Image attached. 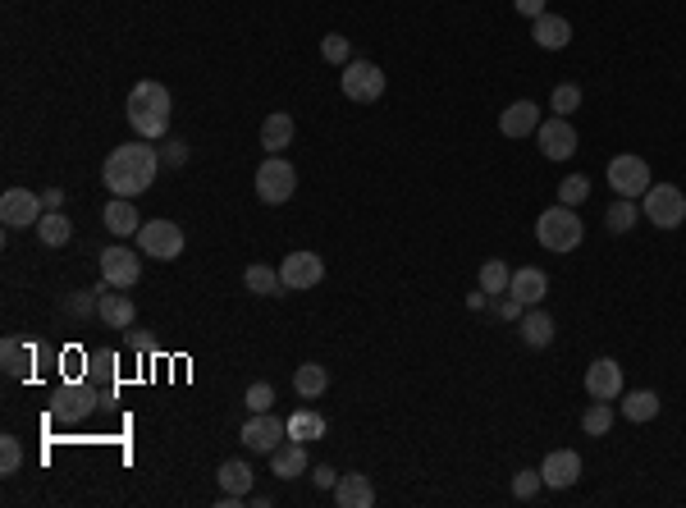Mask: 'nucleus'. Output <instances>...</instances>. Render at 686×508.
Masks as SVG:
<instances>
[{"instance_id": "f257e3e1", "label": "nucleus", "mask_w": 686, "mask_h": 508, "mask_svg": "<svg viewBox=\"0 0 686 508\" xmlns=\"http://www.w3.org/2000/svg\"><path fill=\"white\" fill-rule=\"evenodd\" d=\"M156 170H161V156L156 147H147V138L124 142L106 156L101 165V184L110 188L115 197H142L151 184H156Z\"/></svg>"}, {"instance_id": "f03ea898", "label": "nucleus", "mask_w": 686, "mask_h": 508, "mask_svg": "<svg viewBox=\"0 0 686 508\" xmlns=\"http://www.w3.org/2000/svg\"><path fill=\"white\" fill-rule=\"evenodd\" d=\"M170 110H174L170 87L156 83V78H142V83L129 92V124H133V133L147 138V142L170 133Z\"/></svg>"}, {"instance_id": "7ed1b4c3", "label": "nucleus", "mask_w": 686, "mask_h": 508, "mask_svg": "<svg viewBox=\"0 0 686 508\" xmlns=\"http://www.w3.org/2000/svg\"><path fill=\"white\" fill-rule=\"evenodd\" d=\"M536 238H540V248L545 252H577L581 248V238H586V225H581L577 216V206H549V211H540L536 220Z\"/></svg>"}, {"instance_id": "20e7f679", "label": "nucleus", "mask_w": 686, "mask_h": 508, "mask_svg": "<svg viewBox=\"0 0 686 508\" xmlns=\"http://www.w3.org/2000/svg\"><path fill=\"white\" fill-rule=\"evenodd\" d=\"M641 216L654 229H677L686 220V193L677 184H650L641 197Z\"/></svg>"}, {"instance_id": "39448f33", "label": "nucleus", "mask_w": 686, "mask_h": 508, "mask_svg": "<svg viewBox=\"0 0 686 508\" xmlns=\"http://www.w3.org/2000/svg\"><path fill=\"white\" fill-rule=\"evenodd\" d=\"M298 193V170L284 156H266V165L257 170V197L266 206H284Z\"/></svg>"}, {"instance_id": "423d86ee", "label": "nucleus", "mask_w": 686, "mask_h": 508, "mask_svg": "<svg viewBox=\"0 0 686 508\" xmlns=\"http://www.w3.org/2000/svg\"><path fill=\"white\" fill-rule=\"evenodd\" d=\"M339 87H343V97L348 101H380L385 97V69L371 65V60H348L339 74Z\"/></svg>"}, {"instance_id": "0eeeda50", "label": "nucleus", "mask_w": 686, "mask_h": 508, "mask_svg": "<svg viewBox=\"0 0 686 508\" xmlns=\"http://www.w3.org/2000/svg\"><path fill=\"white\" fill-rule=\"evenodd\" d=\"M183 229L174 225V220H147V225L138 229V248H142V257H151V261H174V257H183Z\"/></svg>"}, {"instance_id": "6e6552de", "label": "nucleus", "mask_w": 686, "mask_h": 508, "mask_svg": "<svg viewBox=\"0 0 686 508\" xmlns=\"http://www.w3.org/2000/svg\"><path fill=\"white\" fill-rule=\"evenodd\" d=\"M238 440L247 444V454H275L279 444L289 440V422H279L275 412H252V417H247L243 422V435H238Z\"/></svg>"}, {"instance_id": "1a4fd4ad", "label": "nucleus", "mask_w": 686, "mask_h": 508, "mask_svg": "<svg viewBox=\"0 0 686 508\" xmlns=\"http://www.w3.org/2000/svg\"><path fill=\"white\" fill-rule=\"evenodd\" d=\"M325 280V261L316 257V252H289L284 257V266H279V284H284V293H307L316 289V284Z\"/></svg>"}, {"instance_id": "9d476101", "label": "nucleus", "mask_w": 686, "mask_h": 508, "mask_svg": "<svg viewBox=\"0 0 686 508\" xmlns=\"http://www.w3.org/2000/svg\"><path fill=\"white\" fill-rule=\"evenodd\" d=\"M609 188L618 197H645V188H650V165L641 161L636 152H622V156H613L609 161Z\"/></svg>"}, {"instance_id": "9b49d317", "label": "nucleus", "mask_w": 686, "mask_h": 508, "mask_svg": "<svg viewBox=\"0 0 686 508\" xmlns=\"http://www.w3.org/2000/svg\"><path fill=\"white\" fill-rule=\"evenodd\" d=\"M101 280H106L110 289H138V280H142V257L133 248H124V243L106 248V252H101Z\"/></svg>"}, {"instance_id": "f8f14e48", "label": "nucleus", "mask_w": 686, "mask_h": 508, "mask_svg": "<svg viewBox=\"0 0 686 508\" xmlns=\"http://www.w3.org/2000/svg\"><path fill=\"white\" fill-rule=\"evenodd\" d=\"M536 142H540V152H545L549 161H568V156H577V129H572L568 115L540 119Z\"/></svg>"}, {"instance_id": "ddd939ff", "label": "nucleus", "mask_w": 686, "mask_h": 508, "mask_svg": "<svg viewBox=\"0 0 686 508\" xmlns=\"http://www.w3.org/2000/svg\"><path fill=\"white\" fill-rule=\"evenodd\" d=\"M42 216H46V202L33 193V188H5V197H0V220L10 229L37 225Z\"/></svg>"}, {"instance_id": "4468645a", "label": "nucleus", "mask_w": 686, "mask_h": 508, "mask_svg": "<svg viewBox=\"0 0 686 508\" xmlns=\"http://www.w3.org/2000/svg\"><path fill=\"white\" fill-rule=\"evenodd\" d=\"M622 367L613 362V357H595L586 367V394L590 399H600V403H618L622 399Z\"/></svg>"}, {"instance_id": "2eb2a0df", "label": "nucleus", "mask_w": 686, "mask_h": 508, "mask_svg": "<svg viewBox=\"0 0 686 508\" xmlns=\"http://www.w3.org/2000/svg\"><path fill=\"white\" fill-rule=\"evenodd\" d=\"M97 316L110 325V330H133V321H138V307H133V298L124 289H110V284L101 280V289H97Z\"/></svg>"}, {"instance_id": "dca6fc26", "label": "nucleus", "mask_w": 686, "mask_h": 508, "mask_svg": "<svg viewBox=\"0 0 686 508\" xmlns=\"http://www.w3.org/2000/svg\"><path fill=\"white\" fill-rule=\"evenodd\" d=\"M540 476H545L549 490H568L581 481V454L577 449H549L545 463H540Z\"/></svg>"}, {"instance_id": "f3484780", "label": "nucleus", "mask_w": 686, "mask_h": 508, "mask_svg": "<svg viewBox=\"0 0 686 508\" xmlns=\"http://www.w3.org/2000/svg\"><path fill=\"white\" fill-rule=\"evenodd\" d=\"M531 42L540 46V51H563V46L572 42V23L563 19V14H540V19H531Z\"/></svg>"}, {"instance_id": "a211bd4d", "label": "nucleus", "mask_w": 686, "mask_h": 508, "mask_svg": "<svg viewBox=\"0 0 686 508\" xmlns=\"http://www.w3.org/2000/svg\"><path fill=\"white\" fill-rule=\"evenodd\" d=\"M540 129V106L536 101H513V106L499 115V133L504 138H531Z\"/></svg>"}, {"instance_id": "6ab92c4d", "label": "nucleus", "mask_w": 686, "mask_h": 508, "mask_svg": "<svg viewBox=\"0 0 686 508\" xmlns=\"http://www.w3.org/2000/svg\"><path fill=\"white\" fill-rule=\"evenodd\" d=\"M55 417H60V422H83L87 412H92V403H97V394L87 390V385H65V390H55Z\"/></svg>"}, {"instance_id": "aec40b11", "label": "nucleus", "mask_w": 686, "mask_h": 508, "mask_svg": "<svg viewBox=\"0 0 686 508\" xmlns=\"http://www.w3.org/2000/svg\"><path fill=\"white\" fill-rule=\"evenodd\" d=\"M508 293H517L522 307H540L549 293V275L540 271V266H522V271H513V280H508Z\"/></svg>"}, {"instance_id": "412c9836", "label": "nucleus", "mask_w": 686, "mask_h": 508, "mask_svg": "<svg viewBox=\"0 0 686 508\" xmlns=\"http://www.w3.org/2000/svg\"><path fill=\"white\" fill-rule=\"evenodd\" d=\"M33 362H37V348L28 344V339H5L0 344V367H5V376L10 380H23V376H33Z\"/></svg>"}, {"instance_id": "4be33fe9", "label": "nucleus", "mask_w": 686, "mask_h": 508, "mask_svg": "<svg viewBox=\"0 0 686 508\" xmlns=\"http://www.w3.org/2000/svg\"><path fill=\"white\" fill-rule=\"evenodd\" d=\"M334 504H339V508H371V504H376V486H371V476H362V472L339 476V486H334Z\"/></svg>"}, {"instance_id": "5701e85b", "label": "nucleus", "mask_w": 686, "mask_h": 508, "mask_svg": "<svg viewBox=\"0 0 686 508\" xmlns=\"http://www.w3.org/2000/svg\"><path fill=\"white\" fill-rule=\"evenodd\" d=\"M270 472H275L279 481L302 476V472H307V444H302V440H284L275 454H270Z\"/></svg>"}, {"instance_id": "b1692460", "label": "nucleus", "mask_w": 686, "mask_h": 508, "mask_svg": "<svg viewBox=\"0 0 686 508\" xmlns=\"http://www.w3.org/2000/svg\"><path fill=\"white\" fill-rule=\"evenodd\" d=\"M554 316L545 312V307H526L522 312V344L526 348H549L554 344Z\"/></svg>"}, {"instance_id": "393cba45", "label": "nucleus", "mask_w": 686, "mask_h": 508, "mask_svg": "<svg viewBox=\"0 0 686 508\" xmlns=\"http://www.w3.org/2000/svg\"><path fill=\"white\" fill-rule=\"evenodd\" d=\"M289 142H293V115H284V110L266 115V124H261V147H266L270 156H284Z\"/></svg>"}, {"instance_id": "a878e982", "label": "nucleus", "mask_w": 686, "mask_h": 508, "mask_svg": "<svg viewBox=\"0 0 686 508\" xmlns=\"http://www.w3.org/2000/svg\"><path fill=\"white\" fill-rule=\"evenodd\" d=\"M101 220H106V229H110V234H115V238H129V234H138V206H133V197H115V202H110L106 206V216H101Z\"/></svg>"}, {"instance_id": "bb28decb", "label": "nucleus", "mask_w": 686, "mask_h": 508, "mask_svg": "<svg viewBox=\"0 0 686 508\" xmlns=\"http://www.w3.org/2000/svg\"><path fill=\"white\" fill-rule=\"evenodd\" d=\"M622 417H627V422H636V426H645V422H654V417H659V394L654 390H622Z\"/></svg>"}, {"instance_id": "cd10ccee", "label": "nucleus", "mask_w": 686, "mask_h": 508, "mask_svg": "<svg viewBox=\"0 0 686 508\" xmlns=\"http://www.w3.org/2000/svg\"><path fill=\"white\" fill-rule=\"evenodd\" d=\"M215 481H220V490L225 495H252V467L243 463V458H229V463H220V472H215Z\"/></svg>"}, {"instance_id": "c85d7f7f", "label": "nucleus", "mask_w": 686, "mask_h": 508, "mask_svg": "<svg viewBox=\"0 0 686 508\" xmlns=\"http://www.w3.org/2000/svg\"><path fill=\"white\" fill-rule=\"evenodd\" d=\"M293 390H298L302 399H321V394L330 390V371H325L321 362H302V367L293 371Z\"/></svg>"}, {"instance_id": "c756f323", "label": "nucleus", "mask_w": 686, "mask_h": 508, "mask_svg": "<svg viewBox=\"0 0 686 508\" xmlns=\"http://www.w3.org/2000/svg\"><path fill=\"white\" fill-rule=\"evenodd\" d=\"M33 229H37V238H42L46 248H65L69 238H74V225L65 220V211H46Z\"/></svg>"}, {"instance_id": "7c9ffc66", "label": "nucleus", "mask_w": 686, "mask_h": 508, "mask_svg": "<svg viewBox=\"0 0 686 508\" xmlns=\"http://www.w3.org/2000/svg\"><path fill=\"white\" fill-rule=\"evenodd\" d=\"M325 435V417L321 412H311V408H298L289 417V440H302V444H311V440H321Z\"/></svg>"}, {"instance_id": "2f4dec72", "label": "nucleus", "mask_w": 686, "mask_h": 508, "mask_svg": "<svg viewBox=\"0 0 686 508\" xmlns=\"http://www.w3.org/2000/svg\"><path fill=\"white\" fill-rule=\"evenodd\" d=\"M243 284H247V293H261V298H275V293H284V284H279V271H275V266H247V271H243Z\"/></svg>"}, {"instance_id": "473e14b6", "label": "nucleus", "mask_w": 686, "mask_h": 508, "mask_svg": "<svg viewBox=\"0 0 686 508\" xmlns=\"http://www.w3.org/2000/svg\"><path fill=\"white\" fill-rule=\"evenodd\" d=\"M641 220V206L632 202V197H618V202L609 206V216H604V225H609V234H627V229Z\"/></svg>"}, {"instance_id": "72a5a7b5", "label": "nucleus", "mask_w": 686, "mask_h": 508, "mask_svg": "<svg viewBox=\"0 0 686 508\" xmlns=\"http://www.w3.org/2000/svg\"><path fill=\"white\" fill-rule=\"evenodd\" d=\"M581 431L586 435H609L613 431V403H590L586 412H581Z\"/></svg>"}, {"instance_id": "f704fd0d", "label": "nucleus", "mask_w": 686, "mask_h": 508, "mask_svg": "<svg viewBox=\"0 0 686 508\" xmlns=\"http://www.w3.org/2000/svg\"><path fill=\"white\" fill-rule=\"evenodd\" d=\"M508 280H513V271H508V261H504V257H490V261L481 266V289H485V293H504Z\"/></svg>"}, {"instance_id": "c9c22d12", "label": "nucleus", "mask_w": 686, "mask_h": 508, "mask_svg": "<svg viewBox=\"0 0 686 508\" xmlns=\"http://www.w3.org/2000/svg\"><path fill=\"white\" fill-rule=\"evenodd\" d=\"M586 197H590V179H586V174H568V179L558 184V202H563V206H581Z\"/></svg>"}, {"instance_id": "e433bc0d", "label": "nucleus", "mask_w": 686, "mask_h": 508, "mask_svg": "<svg viewBox=\"0 0 686 508\" xmlns=\"http://www.w3.org/2000/svg\"><path fill=\"white\" fill-rule=\"evenodd\" d=\"M485 307H490V312L494 316H504V321H522V312H526V307H522V298H517V293H490V303H485Z\"/></svg>"}, {"instance_id": "4c0bfd02", "label": "nucleus", "mask_w": 686, "mask_h": 508, "mask_svg": "<svg viewBox=\"0 0 686 508\" xmlns=\"http://www.w3.org/2000/svg\"><path fill=\"white\" fill-rule=\"evenodd\" d=\"M577 106H581V87L577 83H558L554 97H549V110H554V115H572Z\"/></svg>"}, {"instance_id": "58836bf2", "label": "nucleus", "mask_w": 686, "mask_h": 508, "mask_svg": "<svg viewBox=\"0 0 686 508\" xmlns=\"http://www.w3.org/2000/svg\"><path fill=\"white\" fill-rule=\"evenodd\" d=\"M23 467V444L14 435H0V476H14Z\"/></svg>"}, {"instance_id": "ea45409f", "label": "nucleus", "mask_w": 686, "mask_h": 508, "mask_svg": "<svg viewBox=\"0 0 686 508\" xmlns=\"http://www.w3.org/2000/svg\"><path fill=\"white\" fill-rule=\"evenodd\" d=\"M321 55H325V60H330V65H348V60H353V46H348V37H343V33H330V37H325V42H321Z\"/></svg>"}, {"instance_id": "a19ab883", "label": "nucleus", "mask_w": 686, "mask_h": 508, "mask_svg": "<svg viewBox=\"0 0 686 508\" xmlns=\"http://www.w3.org/2000/svg\"><path fill=\"white\" fill-rule=\"evenodd\" d=\"M540 486H545V476H540L536 467H522V472L513 476V495H517V499H536Z\"/></svg>"}, {"instance_id": "79ce46f5", "label": "nucleus", "mask_w": 686, "mask_h": 508, "mask_svg": "<svg viewBox=\"0 0 686 508\" xmlns=\"http://www.w3.org/2000/svg\"><path fill=\"white\" fill-rule=\"evenodd\" d=\"M270 403H275V390H270L266 380L247 385V412H270Z\"/></svg>"}, {"instance_id": "37998d69", "label": "nucleus", "mask_w": 686, "mask_h": 508, "mask_svg": "<svg viewBox=\"0 0 686 508\" xmlns=\"http://www.w3.org/2000/svg\"><path fill=\"white\" fill-rule=\"evenodd\" d=\"M311 481H316V490H334L339 486V472H334V467H316V472H311Z\"/></svg>"}, {"instance_id": "c03bdc74", "label": "nucleus", "mask_w": 686, "mask_h": 508, "mask_svg": "<svg viewBox=\"0 0 686 508\" xmlns=\"http://www.w3.org/2000/svg\"><path fill=\"white\" fill-rule=\"evenodd\" d=\"M517 14H526V19H540L545 14V0H513Z\"/></svg>"}, {"instance_id": "a18cd8bd", "label": "nucleus", "mask_w": 686, "mask_h": 508, "mask_svg": "<svg viewBox=\"0 0 686 508\" xmlns=\"http://www.w3.org/2000/svg\"><path fill=\"white\" fill-rule=\"evenodd\" d=\"M42 202H46V211H60V206H65V188H46Z\"/></svg>"}, {"instance_id": "49530a36", "label": "nucleus", "mask_w": 686, "mask_h": 508, "mask_svg": "<svg viewBox=\"0 0 686 508\" xmlns=\"http://www.w3.org/2000/svg\"><path fill=\"white\" fill-rule=\"evenodd\" d=\"M165 161L183 165V161H188V147H183V142H170V147H165Z\"/></svg>"}]
</instances>
